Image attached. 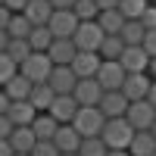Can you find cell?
I'll use <instances>...</instances> for the list:
<instances>
[{
  "instance_id": "6da1fadb",
  "label": "cell",
  "mask_w": 156,
  "mask_h": 156,
  "mask_svg": "<svg viewBox=\"0 0 156 156\" xmlns=\"http://www.w3.org/2000/svg\"><path fill=\"white\" fill-rule=\"evenodd\" d=\"M134 128H131V122L125 119H106V128H103V144H106L109 150H128L131 147V140H134Z\"/></svg>"
},
{
  "instance_id": "7a4b0ae2",
  "label": "cell",
  "mask_w": 156,
  "mask_h": 156,
  "mask_svg": "<svg viewBox=\"0 0 156 156\" xmlns=\"http://www.w3.org/2000/svg\"><path fill=\"white\" fill-rule=\"evenodd\" d=\"M72 125L81 137H100L103 128H106V115L100 112V106H81Z\"/></svg>"
},
{
  "instance_id": "3957f363",
  "label": "cell",
  "mask_w": 156,
  "mask_h": 156,
  "mask_svg": "<svg viewBox=\"0 0 156 156\" xmlns=\"http://www.w3.org/2000/svg\"><path fill=\"white\" fill-rule=\"evenodd\" d=\"M53 69H56V66H53V59H50L47 53H31V56L19 66V72L28 78L31 84H47L50 75H53Z\"/></svg>"
},
{
  "instance_id": "277c9868",
  "label": "cell",
  "mask_w": 156,
  "mask_h": 156,
  "mask_svg": "<svg viewBox=\"0 0 156 156\" xmlns=\"http://www.w3.org/2000/svg\"><path fill=\"white\" fill-rule=\"evenodd\" d=\"M72 41H75V47L81 50V53H100L103 41H106V31H103L97 22H81Z\"/></svg>"
},
{
  "instance_id": "5b68a950",
  "label": "cell",
  "mask_w": 156,
  "mask_h": 156,
  "mask_svg": "<svg viewBox=\"0 0 156 156\" xmlns=\"http://www.w3.org/2000/svg\"><path fill=\"white\" fill-rule=\"evenodd\" d=\"M128 122H131L134 131H153V125H156V106L150 100H137L128 106V115H125Z\"/></svg>"
},
{
  "instance_id": "8992f818",
  "label": "cell",
  "mask_w": 156,
  "mask_h": 156,
  "mask_svg": "<svg viewBox=\"0 0 156 156\" xmlns=\"http://www.w3.org/2000/svg\"><path fill=\"white\" fill-rule=\"evenodd\" d=\"M78 25H81V19H78V16H75L72 9H56L47 28L53 31V37H75Z\"/></svg>"
},
{
  "instance_id": "52a82bcc",
  "label": "cell",
  "mask_w": 156,
  "mask_h": 156,
  "mask_svg": "<svg viewBox=\"0 0 156 156\" xmlns=\"http://www.w3.org/2000/svg\"><path fill=\"white\" fill-rule=\"evenodd\" d=\"M150 87H153V78H150L147 72H137V75H128V78H125L122 94L131 100V103H137V100H147V97H150Z\"/></svg>"
},
{
  "instance_id": "ba28073f",
  "label": "cell",
  "mask_w": 156,
  "mask_h": 156,
  "mask_svg": "<svg viewBox=\"0 0 156 156\" xmlns=\"http://www.w3.org/2000/svg\"><path fill=\"white\" fill-rule=\"evenodd\" d=\"M125 78H128V72H125L122 62H103L100 72H97V81L103 90H122Z\"/></svg>"
},
{
  "instance_id": "9c48e42d",
  "label": "cell",
  "mask_w": 156,
  "mask_h": 156,
  "mask_svg": "<svg viewBox=\"0 0 156 156\" xmlns=\"http://www.w3.org/2000/svg\"><path fill=\"white\" fill-rule=\"evenodd\" d=\"M103 94H106V90L100 87V81H97V78H81L72 97L78 100V106H100Z\"/></svg>"
},
{
  "instance_id": "30bf717a",
  "label": "cell",
  "mask_w": 156,
  "mask_h": 156,
  "mask_svg": "<svg viewBox=\"0 0 156 156\" xmlns=\"http://www.w3.org/2000/svg\"><path fill=\"white\" fill-rule=\"evenodd\" d=\"M78 100L72 97V94H56V100H53V106H50V115L59 122V125H72L75 122V115H78Z\"/></svg>"
},
{
  "instance_id": "8fae6325",
  "label": "cell",
  "mask_w": 156,
  "mask_h": 156,
  "mask_svg": "<svg viewBox=\"0 0 156 156\" xmlns=\"http://www.w3.org/2000/svg\"><path fill=\"white\" fill-rule=\"evenodd\" d=\"M128 106H131V100H128L122 90H106L100 100V112L106 115V119H122L128 115Z\"/></svg>"
},
{
  "instance_id": "7c38bea8",
  "label": "cell",
  "mask_w": 156,
  "mask_h": 156,
  "mask_svg": "<svg viewBox=\"0 0 156 156\" xmlns=\"http://www.w3.org/2000/svg\"><path fill=\"white\" fill-rule=\"evenodd\" d=\"M47 56L53 59V66H72L75 56H78V47H75L72 37H56L53 47L47 50Z\"/></svg>"
},
{
  "instance_id": "4fadbf2b",
  "label": "cell",
  "mask_w": 156,
  "mask_h": 156,
  "mask_svg": "<svg viewBox=\"0 0 156 156\" xmlns=\"http://www.w3.org/2000/svg\"><path fill=\"white\" fill-rule=\"evenodd\" d=\"M78 81H81V78H78L75 72H72V66H56L53 69V75H50V87L56 90V94H75V87H78Z\"/></svg>"
},
{
  "instance_id": "5bb4252c",
  "label": "cell",
  "mask_w": 156,
  "mask_h": 156,
  "mask_svg": "<svg viewBox=\"0 0 156 156\" xmlns=\"http://www.w3.org/2000/svg\"><path fill=\"white\" fill-rule=\"evenodd\" d=\"M122 66L128 75H137V72H147L150 69V53L144 47H125V53H122Z\"/></svg>"
},
{
  "instance_id": "9a60e30c",
  "label": "cell",
  "mask_w": 156,
  "mask_h": 156,
  "mask_svg": "<svg viewBox=\"0 0 156 156\" xmlns=\"http://www.w3.org/2000/svg\"><path fill=\"white\" fill-rule=\"evenodd\" d=\"M6 115H9V122L16 125V128H31V125H34V119H37L41 112H37L28 100H12V106H9V112H6Z\"/></svg>"
},
{
  "instance_id": "2e32d148",
  "label": "cell",
  "mask_w": 156,
  "mask_h": 156,
  "mask_svg": "<svg viewBox=\"0 0 156 156\" xmlns=\"http://www.w3.org/2000/svg\"><path fill=\"white\" fill-rule=\"evenodd\" d=\"M100 66H103V56L100 53H81V50H78V56L72 62V72L78 78H97Z\"/></svg>"
},
{
  "instance_id": "e0dca14e",
  "label": "cell",
  "mask_w": 156,
  "mask_h": 156,
  "mask_svg": "<svg viewBox=\"0 0 156 156\" xmlns=\"http://www.w3.org/2000/svg\"><path fill=\"white\" fill-rule=\"evenodd\" d=\"M81 140H84V137L75 131V125H59L53 144L59 147V153H78V150H81Z\"/></svg>"
},
{
  "instance_id": "ac0fdd59",
  "label": "cell",
  "mask_w": 156,
  "mask_h": 156,
  "mask_svg": "<svg viewBox=\"0 0 156 156\" xmlns=\"http://www.w3.org/2000/svg\"><path fill=\"white\" fill-rule=\"evenodd\" d=\"M53 3H50V0H31L28 6H25V16H28V22L34 25H50V19H53Z\"/></svg>"
},
{
  "instance_id": "d6986e66",
  "label": "cell",
  "mask_w": 156,
  "mask_h": 156,
  "mask_svg": "<svg viewBox=\"0 0 156 156\" xmlns=\"http://www.w3.org/2000/svg\"><path fill=\"white\" fill-rule=\"evenodd\" d=\"M53 100H56V90L50 87V84H34L31 97H28V103H31V106H34L37 112H50Z\"/></svg>"
},
{
  "instance_id": "ffe728a7",
  "label": "cell",
  "mask_w": 156,
  "mask_h": 156,
  "mask_svg": "<svg viewBox=\"0 0 156 156\" xmlns=\"http://www.w3.org/2000/svg\"><path fill=\"white\" fill-rule=\"evenodd\" d=\"M31 131H34V137H37V140H53V137H56V131H59V122H56L50 112H41V115L34 119Z\"/></svg>"
},
{
  "instance_id": "44dd1931",
  "label": "cell",
  "mask_w": 156,
  "mask_h": 156,
  "mask_svg": "<svg viewBox=\"0 0 156 156\" xmlns=\"http://www.w3.org/2000/svg\"><path fill=\"white\" fill-rule=\"evenodd\" d=\"M9 147H12V153H31L37 147V137H34L31 128H16L9 134Z\"/></svg>"
},
{
  "instance_id": "7402d4cb",
  "label": "cell",
  "mask_w": 156,
  "mask_h": 156,
  "mask_svg": "<svg viewBox=\"0 0 156 156\" xmlns=\"http://www.w3.org/2000/svg\"><path fill=\"white\" fill-rule=\"evenodd\" d=\"M128 153L131 156H156V134L153 131H137Z\"/></svg>"
},
{
  "instance_id": "603a6c76",
  "label": "cell",
  "mask_w": 156,
  "mask_h": 156,
  "mask_svg": "<svg viewBox=\"0 0 156 156\" xmlns=\"http://www.w3.org/2000/svg\"><path fill=\"white\" fill-rule=\"evenodd\" d=\"M125 22H128V19L122 16L119 9H103L100 16H97V25H100L106 34H119V31L125 28Z\"/></svg>"
},
{
  "instance_id": "cb8c5ba5",
  "label": "cell",
  "mask_w": 156,
  "mask_h": 156,
  "mask_svg": "<svg viewBox=\"0 0 156 156\" xmlns=\"http://www.w3.org/2000/svg\"><path fill=\"white\" fill-rule=\"evenodd\" d=\"M3 90L9 94V100H28V97H31V90H34V84H31L22 72H19L12 81H6V84H3Z\"/></svg>"
},
{
  "instance_id": "d4e9b609",
  "label": "cell",
  "mask_w": 156,
  "mask_h": 156,
  "mask_svg": "<svg viewBox=\"0 0 156 156\" xmlns=\"http://www.w3.org/2000/svg\"><path fill=\"white\" fill-rule=\"evenodd\" d=\"M53 41H56V37H53V31H50L47 25H37V28L28 34V44H31L34 53H47V50L53 47Z\"/></svg>"
},
{
  "instance_id": "484cf974",
  "label": "cell",
  "mask_w": 156,
  "mask_h": 156,
  "mask_svg": "<svg viewBox=\"0 0 156 156\" xmlns=\"http://www.w3.org/2000/svg\"><path fill=\"white\" fill-rule=\"evenodd\" d=\"M119 37L125 41V47H144L147 28H144V22H125V28L119 31Z\"/></svg>"
},
{
  "instance_id": "4316f807",
  "label": "cell",
  "mask_w": 156,
  "mask_h": 156,
  "mask_svg": "<svg viewBox=\"0 0 156 156\" xmlns=\"http://www.w3.org/2000/svg\"><path fill=\"white\" fill-rule=\"evenodd\" d=\"M122 53H125V41H122L119 34H106V41H103V47H100L103 62H119Z\"/></svg>"
},
{
  "instance_id": "83f0119b",
  "label": "cell",
  "mask_w": 156,
  "mask_h": 156,
  "mask_svg": "<svg viewBox=\"0 0 156 156\" xmlns=\"http://www.w3.org/2000/svg\"><path fill=\"white\" fill-rule=\"evenodd\" d=\"M6 31H9V37H12V41H28V34L34 31V25L28 22V16H25V12H16Z\"/></svg>"
},
{
  "instance_id": "f1b7e54d",
  "label": "cell",
  "mask_w": 156,
  "mask_h": 156,
  "mask_svg": "<svg viewBox=\"0 0 156 156\" xmlns=\"http://www.w3.org/2000/svg\"><path fill=\"white\" fill-rule=\"evenodd\" d=\"M147 6H150V0H122V3H119V12H122L128 22H140V19H144V12H147Z\"/></svg>"
},
{
  "instance_id": "f546056e",
  "label": "cell",
  "mask_w": 156,
  "mask_h": 156,
  "mask_svg": "<svg viewBox=\"0 0 156 156\" xmlns=\"http://www.w3.org/2000/svg\"><path fill=\"white\" fill-rule=\"evenodd\" d=\"M75 16L78 19H81V22H97V16H100V3H97V0H78V3H75Z\"/></svg>"
},
{
  "instance_id": "4dcf8cb0",
  "label": "cell",
  "mask_w": 156,
  "mask_h": 156,
  "mask_svg": "<svg viewBox=\"0 0 156 156\" xmlns=\"http://www.w3.org/2000/svg\"><path fill=\"white\" fill-rule=\"evenodd\" d=\"M109 147L103 144V137H84L81 140V150H78V156H106Z\"/></svg>"
},
{
  "instance_id": "1f68e13d",
  "label": "cell",
  "mask_w": 156,
  "mask_h": 156,
  "mask_svg": "<svg viewBox=\"0 0 156 156\" xmlns=\"http://www.w3.org/2000/svg\"><path fill=\"white\" fill-rule=\"evenodd\" d=\"M16 75H19V62H12L9 53H0V87L6 81H12Z\"/></svg>"
},
{
  "instance_id": "d6a6232c",
  "label": "cell",
  "mask_w": 156,
  "mask_h": 156,
  "mask_svg": "<svg viewBox=\"0 0 156 156\" xmlns=\"http://www.w3.org/2000/svg\"><path fill=\"white\" fill-rule=\"evenodd\" d=\"M6 53H9V59H12V62H19V66H22V62L34 53V50H31V44H28V41H12Z\"/></svg>"
},
{
  "instance_id": "836d02e7",
  "label": "cell",
  "mask_w": 156,
  "mask_h": 156,
  "mask_svg": "<svg viewBox=\"0 0 156 156\" xmlns=\"http://www.w3.org/2000/svg\"><path fill=\"white\" fill-rule=\"evenodd\" d=\"M31 156H62V153H59V147L53 140H37V147L31 150Z\"/></svg>"
},
{
  "instance_id": "e575fe53",
  "label": "cell",
  "mask_w": 156,
  "mask_h": 156,
  "mask_svg": "<svg viewBox=\"0 0 156 156\" xmlns=\"http://www.w3.org/2000/svg\"><path fill=\"white\" fill-rule=\"evenodd\" d=\"M140 22H144L147 31H156V3L147 6V12H144V19H140Z\"/></svg>"
},
{
  "instance_id": "d590c367",
  "label": "cell",
  "mask_w": 156,
  "mask_h": 156,
  "mask_svg": "<svg viewBox=\"0 0 156 156\" xmlns=\"http://www.w3.org/2000/svg\"><path fill=\"white\" fill-rule=\"evenodd\" d=\"M12 131H16V125L9 122V115H0V140H9Z\"/></svg>"
},
{
  "instance_id": "8d00e7d4",
  "label": "cell",
  "mask_w": 156,
  "mask_h": 156,
  "mask_svg": "<svg viewBox=\"0 0 156 156\" xmlns=\"http://www.w3.org/2000/svg\"><path fill=\"white\" fill-rule=\"evenodd\" d=\"M28 3H31V0H3V6H6L9 12H25Z\"/></svg>"
},
{
  "instance_id": "74e56055",
  "label": "cell",
  "mask_w": 156,
  "mask_h": 156,
  "mask_svg": "<svg viewBox=\"0 0 156 156\" xmlns=\"http://www.w3.org/2000/svg\"><path fill=\"white\" fill-rule=\"evenodd\" d=\"M144 50L150 53V59L156 56V31H147V37H144Z\"/></svg>"
},
{
  "instance_id": "f35d334b",
  "label": "cell",
  "mask_w": 156,
  "mask_h": 156,
  "mask_svg": "<svg viewBox=\"0 0 156 156\" xmlns=\"http://www.w3.org/2000/svg\"><path fill=\"white\" fill-rule=\"evenodd\" d=\"M12 16H16V12H9L6 6H0V31H6V28H9V22H12Z\"/></svg>"
},
{
  "instance_id": "ab89813d",
  "label": "cell",
  "mask_w": 156,
  "mask_h": 156,
  "mask_svg": "<svg viewBox=\"0 0 156 156\" xmlns=\"http://www.w3.org/2000/svg\"><path fill=\"white\" fill-rule=\"evenodd\" d=\"M9 106H12V100H9V94H6L3 87H0V115H6V112H9Z\"/></svg>"
},
{
  "instance_id": "60d3db41",
  "label": "cell",
  "mask_w": 156,
  "mask_h": 156,
  "mask_svg": "<svg viewBox=\"0 0 156 156\" xmlns=\"http://www.w3.org/2000/svg\"><path fill=\"white\" fill-rule=\"evenodd\" d=\"M50 3H53V9H75L78 0H50Z\"/></svg>"
},
{
  "instance_id": "b9f144b4",
  "label": "cell",
  "mask_w": 156,
  "mask_h": 156,
  "mask_svg": "<svg viewBox=\"0 0 156 156\" xmlns=\"http://www.w3.org/2000/svg\"><path fill=\"white\" fill-rule=\"evenodd\" d=\"M9 44H12L9 31H0V53H6V50H9Z\"/></svg>"
},
{
  "instance_id": "7bdbcfd3",
  "label": "cell",
  "mask_w": 156,
  "mask_h": 156,
  "mask_svg": "<svg viewBox=\"0 0 156 156\" xmlns=\"http://www.w3.org/2000/svg\"><path fill=\"white\" fill-rule=\"evenodd\" d=\"M97 3H100V9H119L122 0H97Z\"/></svg>"
},
{
  "instance_id": "ee69618b",
  "label": "cell",
  "mask_w": 156,
  "mask_h": 156,
  "mask_svg": "<svg viewBox=\"0 0 156 156\" xmlns=\"http://www.w3.org/2000/svg\"><path fill=\"white\" fill-rule=\"evenodd\" d=\"M0 156H16L12 147H9V140H0Z\"/></svg>"
},
{
  "instance_id": "f6af8a7d",
  "label": "cell",
  "mask_w": 156,
  "mask_h": 156,
  "mask_svg": "<svg viewBox=\"0 0 156 156\" xmlns=\"http://www.w3.org/2000/svg\"><path fill=\"white\" fill-rule=\"evenodd\" d=\"M147 75H150V78H153V81H156V56L150 59V69H147Z\"/></svg>"
},
{
  "instance_id": "bcb514c9",
  "label": "cell",
  "mask_w": 156,
  "mask_h": 156,
  "mask_svg": "<svg viewBox=\"0 0 156 156\" xmlns=\"http://www.w3.org/2000/svg\"><path fill=\"white\" fill-rule=\"evenodd\" d=\"M106 156H131V153H128V150H109Z\"/></svg>"
},
{
  "instance_id": "7dc6e473",
  "label": "cell",
  "mask_w": 156,
  "mask_h": 156,
  "mask_svg": "<svg viewBox=\"0 0 156 156\" xmlns=\"http://www.w3.org/2000/svg\"><path fill=\"white\" fill-rule=\"evenodd\" d=\"M150 103H153V106H156V81H153V87H150V97H147Z\"/></svg>"
},
{
  "instance_id": "c3c4849f",
  "label": "cell",
  "mask_w": 156,
  "mask_h": 156,
  "mask_svg": "<svg viewBox=\"0 0 156 156\" xmlns=\"http://www.w3.org/2000/svg\"><path fill=\"white\" fill-rule=\"evenodd\" d=\"M62 156H78V153H62Z\"/></svg>"
},
{
  "instance_id": "681fc988",
  "label": "cell",
  "mask_w": 156,
  "mask_h": 156,
  "mask_svg": "<svg viewBox=\"0 0 156 156\" xmlns=\"http://www.w3.org/2000/svg\"><path fill=\"white\" fill-rule=\"evenodd\" d=\"M16 156H31V153H16Z\"/></svg>"
},
{
  "instance_id": "f907efd6",
  "label": "cell",
  "mask_w": 156,
  "mask_h": 156,
  "mask_svg": "<svg viewBox=\"0 0 156 156\" xmlns=\"http://www.w3.org/2000/svg\"><path fill=\"white\" fill-rule=\"evenodd\" d=\"M153 134H156V125H153Z\"/></svg>"
},
{
  "instance_id": "816d5d0a",
  "label": "cell",
  "mask_w": 156,
  "mask_h": 156,
  "mask_svg": "<svg viewBox=\"0 0 156 156\" xmlns=\"http://www.w3.org/2000/svg\"><path fill=\"white\" fill-rule=\"evenodd\" d=\"M0 6H3V0H0Z\"/></svg>"
},
{
  "instance_id": "f5cc1de1",
  "label": "cell",
  "mask_w": 156,
  "mask_h": 156,
  "mask_svg": "<svg viewBox=\"0 0 156 156\" xmlns=\"http://www.w3.org/2000/svg\"><path fill=\"white\" fill-rule=\"evenodd\" d=\"M150 3H153V0H150Z\"/></svg>"
}]
</instances>
